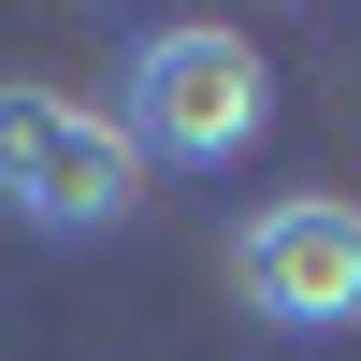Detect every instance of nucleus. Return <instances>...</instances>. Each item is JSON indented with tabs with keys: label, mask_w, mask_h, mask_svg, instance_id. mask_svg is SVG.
<instances>
[{
	"label": "nucleus",
	"mask_w": 361,
	"mask_h": 361,
	"mask_svg": "<svg viewBox=\"0 0 361 361\" xmlns=\"http://www.w3.org/2000/svg\"><path fill=\"white\" fill-rule=\"evenodd\" d=\"M130 159H188V173H231L260 130H275V58L217 15H173L130 44Z\"/></svg>",
	"instance_id": "1"
},
{
	"label": "nucleus",
	"mask_w": 361,
	"mask_h": 361,
	"mask_svg": "<svg viewBox=\"0 0 361 361\" xmlns=\"http://www.w3.org/2000/svg\"><path fill=\"white\" fill-rule=\"evenodd\" d=\"M145 202V159L73 87H0V217L15 231H116Z\"/></svg>",
	"instance_id": "2"
},
{
	"label": "nucleus",
	"mask_w": 361,
	"mask_h": 361,
	"mask_svg": "<svg viewBox=\"0 0 361 361\" xmlns=\"http://www.w3.org/2000/svg\"><path fill=\"white\" fill-rule=\"evenodd\" d=\"M231 289H246V318H275V333H347L361 318V202H333V188L260 202L246 246H231Z\"/></svg>",
	"instance_id": "3"
}]
</instances>
